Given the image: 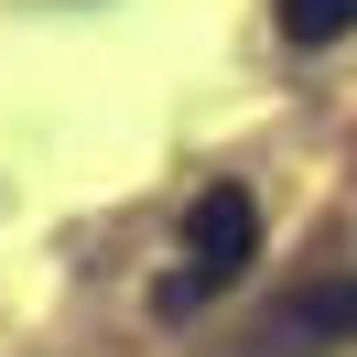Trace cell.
<instances>
[{
  "instance_id": "1",
  "label": "cell",
  "mask_w": 357,
  "mask_h": 357,
  "mask_svg": "<svg viewBox=\"0 0 357 357\" xmlns=\"http://www.w3.org/2000/svg\"><path fill=\"white\" fill-rule=\"evenodd\" d=\"M249 260H260V206H249L238 184H206V195L184 206V271L162 282V314H195L206 292H227Z\"/></svg>"
},
{
  "instance_id": "2",
  "label": "cell",
  "mask_w": 357,
  "mask_h": 357,
  "mask_svg": "<svg viewBox=\"0 0 357 357\" xmlns=\"http://www.w3.org/2000/svg\"><path fill=\"white\" fill-rule=\"evenodd\" d=\"M282 335H357V282L335 271V282H303L282 303Z\"/></svg>"
},
{
  "instance_id": "3",
  "label": "cell",
  "mask_w": 357,
  "mask_h": 357,
  "mask_svg": "<svg viewBox=\"0 0 357 357\" xmlns=\"http://www.w3.org/2000/svg\"><path fill=\"white\" fill-rule=\"evenodd\" d=\"M357 33V0H282V44H335Z\"/></svg>"
}]
</instances>
